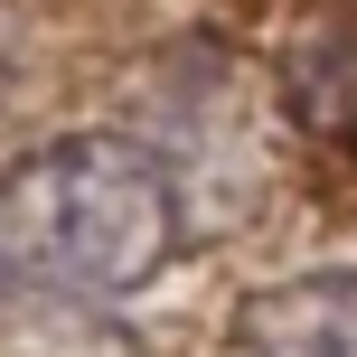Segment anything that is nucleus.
<instances>
[{
    "instance_id": "obj_2",
    "label": "nucleus",
    "mask_w": 357,
    "mask_h": 357,
    "mask_svg": "<svg viewBox=\"0 0 357 357\" xmlns=\"http://www.w3.org/2000/svg\"><path fill=\"white\" fill-rule=\"evenodd\" d=\"M245 357H357V264H310L235 310Z\"/></svg>"
},
{
    "instance_id": "obj_3",
    "label": "nucleus",
    "mask_w": 357,
    "mask_h": 357,
    "mask_svg": "<svg viewBox=\"0 0 357 357\" xmlns=\"http://www.w3.org/2000/svg\"><path fill=\"white\" fill-rule=\"evenodd\" d=\"M282 104L320 142H357V0H329L282 56Z\"/></svg>"
},
{
    "instance_id": "obj_1",
    "label": "nucleus",
    "mask_w": 357,
    "mask_h": 357,
    "mask_svg": "<svg viewBox=\"0 0 357 357\" xmlns=\"http://www.w3.org/2000/svg\"><path fill=\"white\" fill-rule=\"evenodd\" d=\"M178 254V178L132 132H56L0 169V264L66 301H123Z\"/></svg>"
}]
</instances>
